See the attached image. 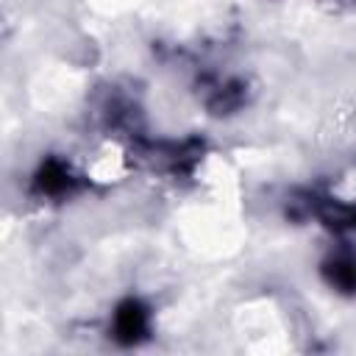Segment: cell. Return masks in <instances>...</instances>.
I'll return each mask as SVG.
<instances>
[{"mask_svg": "<svg viewBox=\"0 0 356 356\" xmlns=\"http://www.w3.org/2000/svg\"><path fill=\"white\" fill-rule=\"evenodd\" d=\"M145 331H147V312L136 300L122 303L120 312H117V317H114V334L120 339H125V342H134Z\"/></svg>", "mask_w": 356, "mask_h": 356, "instance_id": "cell-1", "label": "cell"}, {"mask_svg": "<svg viewBox=\"0 0 356 356\" xmlns=\"http://www.w3.org/2000/svg\"><path fill=\"white\" fill-rule=\"evenodd\" d=\"M36 184H39V189H42V192H47V195H58V192H67V189H70L72 175H70V170H67L64 164L50 161V164L39 172Z\"/></svg>", "mask_w": 356, "mask_h": 356, "instance_id": "cell-3", "label": "cell"}, {"mask_svg": "<svg viewBox=\"0 0 356 356\" xmlns=\"http://www.w3.org/2000/svg\"><path fill=\"white\" fill-rule=\"evenodd\" d=\"M328 281L345 292H356V253L337 256L328 264Z\"/></svg>", "mask_w": 356, "mask_h": 356, "instance_id": "cell-2", "label": "cell"}]
</instances>
